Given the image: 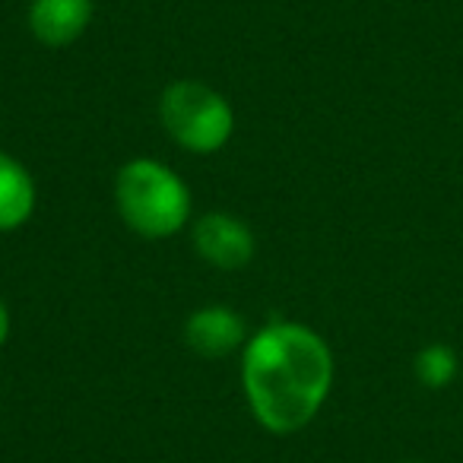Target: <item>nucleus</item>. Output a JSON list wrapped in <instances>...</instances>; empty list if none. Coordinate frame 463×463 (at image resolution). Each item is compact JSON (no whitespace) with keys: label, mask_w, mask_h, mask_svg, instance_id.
Wrapping results in <instances>:
<instances>
[{"label":"nucleus","mask_w":463,"mask_h":463,"mask_svg":"<svg viewBox=\"0 0 463 463\" xmlns=\"http://www.w3.org/2000/svg\"><path fill=\"white\" fill-rule=\"evenodd\" d=\"M334 353L317 330L270 321L241 349V391L254 419L273 435L302 431L327 403Z\"/></svg>","instance_id":"1"},{"label":"nucleus","mask_w":463,"mask_h":463,"mask_svg":"<svg viewBox=\"0 0 463 463\" xmlns=\"http://www.w3.org/2000/svg\"><path fill=\"white\" fill-rule=\"evenodd\" d=\"M115 206L140 239L162 241L191 222L194 203L175 168L156 159H130L115 178Z\"/></svg>","instance_id":"2"},{"label":"nucleus","mask_w":463,"mask_h":463,"mask_svg":"<svg viewBox=\"0 0 463 463\" xmlns=\"http://www.w3.org/2000/svg\"><path fill=\"white\" fill-rule=\"evenodd\" d=\"M159 118L165 134L181 149L197 156L219 153L235 134V111L229 99L200 80H178L165 86L159 99Z\"/></svg>","instance_id":"3"},{"label":"nucleus","mask_w":463,"mask_h":463,"mask_svg":"<svg viewBox=\"0 0 463 463\" xmlns=\"http://www.w3.org/2000/svg\"><path fill=\"white\" fill-rule=\"evenodd\" d=\"M194 251L216 270H241L251 264L258 241L245 219L232 216V213H203L191 229Z\"/></svg>","instance_id":"4"},{"label":"nucleus","mask_w":463,"mask_h":463,"mask_svg":"<svg viewBox=\"0 0 463 463\" xmlns=\"http://www.w3.org/2000/svg\"><path fill=\"white\" fill-rule=\"evenodd\" d=\"M184 343L191 346V353L203 355V359H222L235 349H245L248 324L229 305H206L187 317Z\"/></svg>","instance_id":"5"},{"label":"nucleus","mask_w":463,"mask_h":463,"mask_svg":"<svg viewBox=\"0 0 463 463\" xmlns=\"http://www.w3.org/2000/svg\"><path fill=\"white\" fill-rule=\"evenodd\" d=\"M92 0H29V29L48 48H64L90 29Z\"/></svg>","instance_id":"6"},{"label":"nucleus","mask_w":463,"mask_h":463,"mask_svg":"<svg viewBox=\"0 0 463 463\" xmlns=\"http://www.w3.org/2000/svg\"><path fill=\"white\" fill-rule=\"evenodd\" d=\"M35 181L20 159L0 149V232H16L35 213Z\"/></svg>","instance_id":"7"},{"label":"nucleus","mask_w":463,"mask_h":463,"mask_svg":"<svg viewBox=\"0 0 463 463\" xmlns=\"http://www.w3.org/2000/svg\"><path fill=\"white\" fill-rule=\"evenodd\" d=\"M416 381L429 391H444L454 384L457 372H460V359L448 343H431V346L419 349L416 362H412Z\"/></svg>","instance_id":"8"},{"label":"nucleus","mask_w":463,"mask_h":463,"mask_svg":"<svg viewBox=\"0 0 463 463\" xmlns=\"http://www.w3.org/2000/svg\"><path fill=\"white\" fill-rule=\"evenodd\" d=\"M7 336H10V308H7V302L0 298V346L7 343Z\"/></svg>","instance_id":"9"},{"label":"nucleus","mask_w":463,"mask_h":463,"mask_svg":"<svg viewBox=\"0 0 463 463\" xmlns=\"http://www.w3.org/2000/svg\"><path fill=\"white\" fill-rule=\"evenodd\" d=\"M403 463H419V460H403Z\"/></svg>","instance_id":"10"}]
</instances>
